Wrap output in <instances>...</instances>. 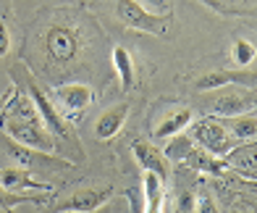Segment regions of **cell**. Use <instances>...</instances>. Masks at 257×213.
<instances>
[{
  "mask_svg": "<svg viewBox=\"0 0 257 213\" xmlns=\"http://www.w3.org/2000/svg\"><path fill=\"white\" fill-rule=\"evenodd\" d=\"M226 79H228V85H239V87H247V90L257 92V71H249V68L226 71Z\"/></svg>",
  "mask_w": 257,
  "mask_h": 213,
  "instance_id": "cell-20",
  "label": "cell"
},
{
  "mask_svg": "<svg viewBox=\"0 0 257 213\" xmlns=\"http://www.w3.org/2000/svg\"><path fill=\"white\" fill-rule=\"evenodd\" d=\"M128 111H132V108H128V103H118V105H113V108L102 111V116L95 121V137L102 139V142L113 139L123 129L126 118H128Z\"/></svg>",
  "mask_w": 257,
  "mask_h": 213,
  "instance_id": "cell-9",
  "label": "cell"
},
{
  "mask_svg": "<svg viewBox=\"0 0 257 213\" xmlns=\"http://www.w3.org/2000/svg\"><path fill=\"white\" fill-rule=\"evenodd\" d=\"M0 187L11 189V192H53V184L34 179L29 169H21V166L0 169Z\"/></svg>",
  "mask_w": 257,
  "mask_h": 213,
  "instance_id": "cell-8",
  "label": "cell"
},
{
  "mask_svg": "<svg viewBox=\"0 0 257 213\" xmlns=\"http://www.w3.org/2000/svg\"><path fill=\"white\" fill-rule=\"evenodd\" d=\"M137 6H142L147 14H155V16H166L168 14V0H134Z\"/></svg>",
  "mask_w": 257,
  "mask_h": 213,
  "instance_id": "cell-22",
  "label": "cell"
},
{
  "mask_svg": "<svg viewBox=\"0 0 257 213\" xmlns=\"http://www.w3.org/2000/svg\"><path fill=\"white\" fill-rule=\"evenodd\" d=\"M184 163L192 166V169H197V171H202V174H213V176H220V174H226L231 169L228 158H218V156H213V153L202 150L200 145L189 153V158H186Z\"/></svg>",
  "mask_w": 257,
  "mask_h": 213,
  "instance_id": "cell-13",
  "label": "cell"
},
{
  "mask_svg": "<svg viewBox=\"0 0 257 213\" xmlns=\"http://www.w3.org/2000/svg\"><path fill=\"white\" fill-rule=\"evenodd\" d=\"M252 108H254V100L247 98V95H239V92H223L210 103V113L218 118L241 116V113H249Z\"/></svg>",
  "mask_w": 257,
  "mask_h": 213,
  "instance_id": "cell-10",
  "label": "cell"
},
{
  "mask_svg": "<svg viewBox=\"0 0 257 213\" xmlns=\"http://www.w3.org/2000/svg\"><path fill=\"white\" fill-rule=\"evenodd\" d=\"M0 129H3L11 137V142H16V145H24L29 150H40V153H55V137L48 132V126L42 124L40 116L14 118V116L0 113Z\"/></svg>",
  "mask_w": 257,
  "mask_h": 213,
  "instance_id": "cell-1",
  "label": "cell"
},
{
  "mask_svg": "<svg viewBox=\"0 0 257 213\" xmlns=\"http://www.w3.org/2000/svg\"><path fill=\"white\" fill-rule=\"evenodd\" d=\"M113 68H115V74H118L121 79V87L123 92H128L134 87V82H137V71H134V61H132V53L126 50V47H113Z\"/></svg>",
  "mask_w": 257,
  "mask_h": 213,
  "instance_id": "cell-15",
  "label": "cell"
},
{
  "mask_svg": "<svg viewBox=\"0 0 257 213\" xmlns=\"http://www.w3.org/2000/svg\"><path fill=\"white\" fill-rule=\"evenodd\" d=\"M132 153H134L137 163L142 166V171H153V174H158L163 182H168V179H171V161L163 156V150L155 148L153 142L137 139L134 145H132Z\"/></svg>",
  "mask_w": 257,
  "mask_h": 213,
  "instance_id": "cell-7",
  "label": "cell"
},
{
  "mask_svg": "<svg viewBox=\"0 0 257 213\" xmlns=\"http://www.w3.org/2000/svg\"><path fill=\"white\" fill-rule=\"evenodd\" d=\"M115 16H118L128 29L147 32V34H166L168 32V19L147 14L142 6H137L134 0H118L115 3Z\"/></svg>",
  "mask_w": 257,
  "mask_h": 213,
  "instance_id": "cell-3",
  "label": "cell"
},
{
  "mask_svg": "<svg viewBox=\"0 0 257 213\" xmlns=\"http://www.w3.org/2000/svg\"><path fill=\"white\" fill-rule=\"evenodd\" d=\"M228 85V79H226V71H210V74L200 77L197 79V90L200 92H207V90H220V87H226Z\"/></svg>",
  "mask_w": 257,
  "mask_h": 213,
  "instance_id": "cell-21",
  "label": "cell"
},
{
  "mask_svg": "<svg viewBox=\"0 0 257 213\" xmlns=\"http://www.w3.org/2000/svg\"><path fill=\"white\" fill-rule=\"evenodd\" d=\"M118 213H121V210H118ZM123 213H126V210H123Z\"/></svg>",
  "mask_w": 257,
  "mask_h": 213,
  "instance_id": "cell-27",
  "label": "cell"
},
{
  "mask_svg": "<svg viewBox=\"0 0 257 213\" xmlns=\"http://www.w3.org/2000/svg\"><path fill=\"white\" fill-rule=\"evenodd\" d=\"M223 126L228 129V134L233 142H254L257 139V113H241V116H231L223 121Z\"/></svg>",
  "mask_w": 257,
  "mask_h": 213,
  "instance_id": "cell-14",
  "label": "cell"
},
{
  "mask_svg": "<svg viewBox=\"0 0 257 213\" xmlns=\"http://www.w3.org/2000/svg\"><path fill=\"white\" fill-rule=\"evenodd\" d=\"M194 148H197V142H194L189 134L181 132V134H176V137L168 139V145H166V150H163V156H166L171 163H184Z\"/></svg>",
  "mask_w": 257,
  "mask_h": 213,
  "instance_id": "cell-17",
  "label": "cell"
},
{
  "mask_svg": "<svg viewBox=\"0 0 257 213\" xmlns=\"http://www.w3.org/2000/svg\"><path fill=\"white\" fill-rule=\"evenodd\" d=\"M254 105H257V100H254ZM254 113H257V111H254Z\"/></svg>",
  "mask_w": 257,
  "mask_h": 213,
  "instance_id": "cell-26",
  "label": "cell"
},
{
  "mask_svg": "<svg viewBox=\"0 0 257 213\" xmlns=\"http://www.w3.org/2000/svg\"><path fill=\"white\" fill-rule=\"evenodd\" d=\"M192 139L200 145L202 150L213 153L218 158H228L231 150L236 148V142L231 139L228 129L223 126L220 118H200V121H192Z\"/></svg>",
  "mask_w": 257,
  "mask_h": 213,
  "instance_id": "cell-2",
  "label": "cell"
},
{
  "mask_svg": "<svg viewBox=\"0 0 257 213\" xmlns=\"http://www.w3.org/2000/svg\"><path fill=\"white\" fill-rule=\"evenodd\" d=\"M128 200H132V213H142V205H139V200L134 192H128Z\"/></svg>",
  "mask_w": 257,
  "mask_h": 213,
  "instance_id": "cell-25",
  "label": "cell"
},
{
  "mask_svg": "<svg viewBox=\"0 0 257 213\" xmlns=\"http://www.w3.org/2000/svg\"><path fill=\"white\" fill-rule=\"evenodd\" d=\"M11 50V34H8V27H6V21L0 19V58H6Z\"/></svg>",
  "mask_w": 257,
  "mask_h": 213,
  "instance_id": "cell-24",
  "label": "cell"
},
{
  "mask_svg": "<svg viewBox=\"0 0 257 213\" xmlns=\"http://www.w3.org/2000/svg\"><path fill=\"white\" fill-rule=\"evenodd\" d=\"M192 121H194L192 108H173V111H168L166 118H163V121L155 126L153 137H155V139H171V137L186 132V129L192 126Z\"/></svg>",
  "mask_w": 257,
  "mask_h": 213,
  "instance_id": "cell-11",
  "label": "cell"
},
{
  "mask_svg": "<svg viewBox=\"0 0 257 213\" xmlns=\"http://www.w3.org/2000/svg\"><path fill=\"white\" fill-rule=\"evenodd\" d=\"M142 197H145L142 213H163V203H166V182H163L158 174L145 171L142 174Z\"/></svg>",
  "mask_w": 257,
  "mask_h": 213,
  "instance_id": "cell-12",
  "label": "cell"
},
{
  "mask_svg": "<svg viewBox=\"0 0 257 213\" xmlns=\"http://www.w3.org/2000/svg\"><path fill=\"white\" fill-rule=\"evenodd\" d=\"M48 47L55 58L68 61V58H74V53H76V37L68 29H53L48 34Z\"/></svg>",
  "mask_w": 257,
  "mask_h": 213,
  "instance_id": "cell-16",
  "label": "cell"
},
{
  "mask_svg": "<svg viewBox=\"0 0 257 213\" xmlns=\"http://www.w3.org/2000/svg\"><path fill=\"white\" fill-rule=\"evenodd\" d=\"M194 213H218L215 200L210 197V195H200V197L194 200Z\"/></svg>",
  "mask_w": 257,
  "mask_h": 213,
  "instance_id": "cell-23",
  "label": "cell"
},
{
  "mask_svg": "<svg viewBox=\"0 0 257 213\" xmlns=\"http://www.w3.org/2000/svg\"><path fill=\"white\" fill-rule=\"evenodd\" d=\"M113 197V184L105 187H84L71 192L63 203H58V213H95Z\"/></svg>",
  "mask_w": 257,
  "mask_h": 213,
  "instance_id": "cell-5",
  "label": "cell"
},
{
  "mask_svg": "<svg viewBox=\"0 0 257 213\" xmlns=\"http://www.w3.org/2000/svg\"><path fill=\"white\" fill-rule=\"evenodd\" d=\"M27 95L32 98L34 108H37V113H40V118H42V124L48 126V132H50L53 137H61V139L71 137V134H68V126H66V118L61 116V111L55 108V103L50 100V95H45L32 77H27Z\"/></svg>",
  "mask_w": 257,
  "mask_h": 213,
  "instance_id": "cell-4",
  "label": "cell"
},
{
  "mask_svg": "<svg viewBox=\"0 0 257 213\" xmlns=\"http://www.w3.org/2000/svg\"><path fill=\"white\" fill-rule=\"evenodd\" d=\"M254 58H257V47L249 40H233V45H231V61L236 63L239 68H247Z\"/></svg>",
  "mask_w": 257,
  "mask_h": 213,
  "instance_id": "cell-18",
  "label": "cell"
},
{
  "mask_svg": "<svg viewBox=\"0 0 257 213\" xmlns=\"http://www.w3.org/2000/svg\"><path fill=\"white\" fill-rule=\"evenodd\" d=\"M48 197H40V195H24V192H11V189L0 187V210H11L19 203H45Z\"/></svg>",
  "mask_w": 257,
  "mask_h": 213,
  "instance_id": "cell-19",
  "label": "cell"
},
{
  "mask_svg": "<svg viewBox=\"0 0 257 213\" xmlns=\"http://www.w3.org/2000/svg\"><path fill=\"white\" fill-rule=\"evenodd\" d=\"M55 108L63 111L68 116H76L81 111H87L92 100H95V92H92L89 85H81V82H71V85H61L53 90V98Z\"/></svg>",
  "mask_w": 257,
  "mask_h": 213,
  "instance_id": "cell-6",
  "label": "cell"
}]
</instances>
